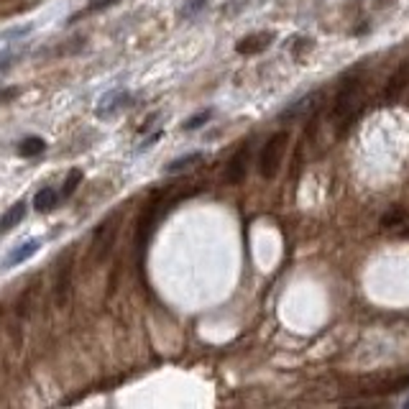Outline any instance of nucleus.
Listing matches in <instances>:
<instances>
[{"mask_svg": "<svg viewBox=\"0 0 409 409\" xmlns=\"http://www.w3.org/2000/svg\"><path fill=\"white\" fill-rule=\"evenodd\" d=\"M358 92H361V77L353 75V77H345L335 92V100H333V110H330V116L335 120H343L345 118V125L340 128V134H345V128L351 125L353 120V105L358 100Z\"/></svg>", "mask_w": 409, "mask_h": 409, "instance_id": "f257e3e1", "label": "nucleus"}, {"mask_svg": "<svg viewBox=\"0 0 409 409\" xmlns=\"http://www.w3.org/2000/svg\"><path fill=\"white\" fill-rule=\"evenodd\" d=\"M287 146H289V131H276L261 149L259 156V172L264 179H274L276 172H279V164L284 159Z\"/></svg>", "mask_w": 409, "mask_h": 409, "instance_id": "f03ea898", "label": "nucleus"}, {"mask_svg": "<svg viewBox=\"0 0 409 409\" xmlns=\"http://www.w3.org/2000/svg\"><path fill=\"white\" fill-rule=\"evenodd\" d=\"M169 208H172V200H161V197L151 200L149 205L143 208L141 217H138V230H136V243H138V248H143V246L149 243L154 228H156V223H159V217L164 215Z\"/></svg>", "mask_w": 409, "mask_h": 409, "instance_id": "7ed1b4c3", "label": "nucleus"}, {"mask_svg": "<svg viewBox=\"0 0 409 409\" xmlns=\"http://www.w3.org/2000/svg\"><path fill=\"white\" fill-rule=\"evenodd\" d=\"M248 164H251V143L243 141L241 149L235 151L230 161H228V172H226V179L230 184H241L248 174Z\"/></svg>", "mask_w": 409, "mask_h": 409, "instance_id": "20e7f679", "label": "nucleus"}, {"mask_svg": "<svg viewBox=\"0 0 409 409\" xmlns=\"http://www.w3.org/2000/svg\"><path fill=\"white\" fill-rule=\"evenodd\" d=\"M131 92H125V90H113L108 92V95H102V100L100 105H98V118H113L116 113H120V110H125L128 105H131Z\"/></svg>", "mask_w": 409, "mask_h": 409, "instance_id": "39448f33", "label": "nucleus"}, {"mask_svg": "<svg viewBox=\"0 0 409 409\" xmlns=\"http://www.w3.org/2000/svg\"><path fill=\"white\" fill-rule=\"evenodd\" d=\"M409 87V59L407 62H401L397 72L389 77V82L384 87V100L386 102H397L404 95V90Z\"/></svg>", "mask_w": 409, "mask_h": 409, "instance_id": "423d86ee", "label": "nucleus"}, {"mask_svg": "<svg viewBox=\"0 0 409 409\" xmlns=\"http://www.w3.org/2000/svg\"><path fill=\"white\" fill-rule=\"evenodd\" d=\"M274 42V31H259V34H251L246 39L235 44V51L243 54V57H253V54H261V51H266Z\"/></svg>", "mask_w": 409, "mask_h": 409, "instance_id": "0eeeda50", "label": "nucleus"}, {"mask_svg": "<svg viewBox=\"0 0 409 409\" xmlns=\"http://www.w3.org/2000/svg\"><path fill=\"white\" fill-rule=\"evenodd\" d=\"M42 248V241L39 238H31V241L21 243V246H16V248L10 251L8 256H6V261H3V271H8V269L18 266V264H24V261H28L31 256H34L36 251Z\"/></svg>", "mask_w": 409, "mask_h": 409, "instance_id": "6e6552de", "label": "nucleus"}, {"mask_svg": "<svg viewBox=\"0 0 409 409\" xmlns=\"http://www.w3.org/2000/svg\"><path fill=\"white\" fill-rule=\"evenodd\" d=\"M26 202L18 200L16 205H10L3 215H0V233H8V230H13L16 226H21V220L26 217Z\"/></svg>", "mask_w": 409, "mask_h": 409, "instance_id": "1a4fd4ad", "label": "nucleus"}, {"mask_svg": "<svg viewBox=\"0 0 409 409\" xmlns=\"http://www.w3.org/2000/svg\"><path fill=\"white\" fill-rule=\"evenodd\" d=\"M113 235H116V226H113V220L110 223H102V228L95 233V253H98V259H105L110 251V243H113Z\"/></svg>", "mask_w": 409, "mask_h": 409, "instance_id": "9d476101", "label": "nucleus"}, {"mask_svg": "<svg viewBox=\"0 0 409 409\" xmlns=\"http://www.w3.org/2000/svg\"><path fill=\"white\" fill-rule=\"evenodd\" d=\"M59 200H62V194H59L54 187H44V190L36 192L34 208H36V212H51V210L59 205Z\"/></svg>", "mask_w": 409, "mask_h": 409, "instance_id": "9b49d317", "label": "nucleus"}, {"mask_svg": "<svg viewBox=\"0 0 409 409\" xmlns=\"http://www.w3.org/2000/svg\"><path fill=\"white\" fill-rule=\"evenodd\" d=\"M16 151H18V156H24V159H34V156H39V154L46 151V141L39 138V136H28V138H24V141L18 143Z\"/></svg>", "mask_w": 409, "mask_h": 409, "instance_id": "f8f14e48", "label": "nucleus"}, {"mask_svg": "<svg viewBox=\"0 0 409 409\" xmlns=\"http://www.w3.org/2000/svg\"><path fill=\"white\" fill-rule=\"evenodd\" d=\"M205 159V154L202 151H192V154H184V156H179V159L169 161L167 167H164V174H179V172H184V169H190L192 164H197V161Z\"/></svg>", "mask_w": 409, "mask_h": 409, "instance_id": "ddd939ff", "label": "nucleus"}, {"mask_svg": "<svg viewBox=\"0 0 409 409\" xmlns=\"http://www.w3.org/2000/svg\"><path fill=\"white\" fill-rule=\"evenodd\" d=\"M69 282H72V264L64 261V266L59 271V279H57V302L59 305H67L69 300Z\"/></svg>", "mask_w": 409, "mask_h": 409, "instance_id": "4468645a", "label": "nucleus"}, {"mask_svg": "<svg viewBox=\"0 0 409 409\" xmlns=\"http://www.w3.org/2000/svg\"><path fill=\"white\" fill-rule=\"evenodd\" d=\"M409 217V210L404 205H394L381 215V228H394V226H404Z\"/></svg>", "mask_w": 409, "mask_h": 409, "instance_id": "2eb2a0df", "label": "nucleus"}, {"mask_svg": "<svg viewBox=\"0 0 409 409\" xmlns=\"http://www.w3.org/2000/svg\"><path fill=\"white\" fill-rule=\"evenodd\" d=\"M80 184H82V172H80V169H72V172L67 174V179H64V184H62V190H59L62 200H69V197L77 192Z\"/></svg>", "mask_w": 409, "mask_h": 409, "instance_id": "dca6fc26", "label": "nucleus"}, {"mask_svg": "<svg viewBox=\"0 0 409 409\" xmlns=\"http://www.w3.org/2000/svg\"><path fill=\"white\" fill-rule=\"evenodd\" d=\"M315 98H318V95H307V98H302V100H297L294 105H289L287 110H282V116H279V120H289V118L294 120V118H300V116H302V110L307 108V105H309L312 100H315Z\"/></svg>", "mask_w": 409, "mask_h": 409, "instance_id": "f3484780", "label": "nucleus"}, {"mask_svg": "<svg viewBox=\"0 0 409 409\" xmlns=\"http://www.w3.org/2000/svg\"><path fill=\"white\" fill-rule=\"evenodd\" d=\"M210 118H212V108H208V110H200V113H197V116H192V118H187V120H184V131H197V128H202V125L208 123Z\"/></svg>", "mask_w": 409, "mask_h": 409, "instance_id": "a211bd4d", "label": "nucleus"}, {"mask_svg": "<svg viewBox=\"0 0 409 409\" xmlns=\"http://www.w3.org/2000/svg\"><path fill=\"white\" fill-rule=\"evenodd\" d=\"M205 3H208V0H187V6L182 8V16H184V18H187V16H194L197 10L205 8Z\"/></svg>", "mask_w": 409, "mask_h": 409, "instance_id": "6ab92c4d", "label": "nucleus"}, {"mask_svg": "<svg viewBox=\"0 0 409 409\" xmlns=\"http://www.w3.org/2000/svg\"><path fill=\"white\" fill-rule=\"evenodd\" d=\"M118 0H92L90 6L84 8V13H98V10H105L110 8V6H116Z\"/></svg>", "mask_w": 409, "mask_h": 409, "instance_id": "aec40b11", "label": "nucleus"}, {"mask_svg": "<svg viewBox=\"0 0 409 409\" xmlns=\"http://www.w3.org/2000/svg\"><path fill=\"white\" fill-rule=\"evenodd\" d=\"M159 138H161V134H154V136H151V138H146V143H143V146H141V151H143V149H151V146H154V143L159 141Z\"/></svg>", "mask_w": 409, "mask_h": 409, "instance_id": "412c9836", "label": "nucleus"}, {"mask_svg": "<svg viewBox=\"0 0 409 409\" xmlns=\"http://www.w3.org/2000/svg\"><path fill=\"white\" fill-rule=\"evenodd\" d=\"M401 235H404V238H409V226L404 228V233H401Z\"/></svg>", "mask_w": 409, "mask_h": 409, "instance_id": "4be33fe9", "label": "nucleus"}]
</instances>
